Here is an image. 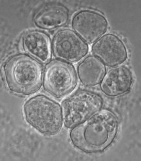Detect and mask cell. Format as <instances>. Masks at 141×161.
I'll return each instance as SVG.
<instances>
[{
	"label": "cell",
	"mask_w": 141,
	"mask_h": 161,
	"mask_svg": "<svg viewBox=\"0 0 141 161\" xmlns=\"http://www.w3.org/2000/svg\"><path fill=\"white\" fill-rule=\"evenodd\" d=\"M119 130V120L113 112L100 110L83 123L72 128V144L85 153L103 152L113 142Z\"/></svg>",
	"instance_id": "cell-1"
},
{
	"label": "cell",
	"mask_w": 141,
	"mask_h": 161,
	"mask_svg": "<svg viewBox=\"0 0 141 161\" xmlns=\"http://www.w3.org/2000/svg\"><path fill=\"white\" fill-rule=\"evenodd\" d=\"M3 71L8 89L21 96L37 92L42 85V64L32 56L19 53L8 59Z\"/></svg>",
	"instance_id": "cell-2"
},
{
	"label": "cell",
	"mask_w": 141,
	"mask_h": 161,
	"mask_svg": "<svg viewBox=\"0 0 141 161\" xmlns=\"http://www.w3.org/2000/svg\"><path fill=\"white\" fill-rule=\"evenodd\" d=\"M23 113L27 121L45 135H54L62 126L61 107L45 95H37L24 103Z\"/></svg>",
	"instance_id": "cell-3"
},
{
	"label": "cell",
	"mask_w": 141,
	"mask_h": 161,
	"mask_svg": "<svg viewBox=\"0 0 141 161\" xmlns=\"http://www.w3.org/2000/svg\"><path fill=\"white\" fill-rule=\"evenodd\" d=\"M102 104L103 101L97 93L87 90L76 92L62 103L63 123L72 128L99 111Z\"/></svg>",
	"instance_id": "cell-4"
},
{
	"label": "cell",
	"mask_w": 141,
	"mask_h": 161,
	"mask_svg": "<svg viewBox=\"0 0 141 161\" xmlns=\"http://www.w3.org/2000/svg\"><path fill=\"white\" fill-rule=\"evenodd\" d=\"M43 79L44 89L58 98L68 94L78 85L73 66L62 60L49 62L46 65Z\"/></svg>",
	"instance_id": "cell-5"
},
{
	"label": "cell",
	"mask_w": 141,
	"mask_h": 161,
	"mask_svg": "<svg viewBox=\"0 0 141 161\" xmlns=\"http://www.w3.org/2000/svg\"><path fill=\"white\" fill-rule=\"evenodd\" d=\"M52 44L54 56L66 62L79 61L89 50L86 42L78 34L68 29L57 31L53 37Z\"/></svg>",
	"instance_id": "cell-6"
},
{
	"label": "cell",
	"mask_w": 141,
	"mask_h": 161,
	"mask_svg": "<svg viewBox=\"0 0 141 161\" xmlns=\"http://www.w3.org/2000/svg\"><path fill=\"white\" fill-rule=\"evenodd\" d=\"M108 21L101 13L90 9L77 12L72 20V26L84 42H95L106 32Z\"/></svg>",
	"instance_id": "cell-7"
},
{
	"label": "cell",
	"mask_w": 141,
	"mask_h": 161,
	"mask_svg": "<svg viewBox=\"0 0 141 161\" xmlns=\"http://www.w3.org/2000/svg\"><path fill=\"white\" fill-rule=\"evenodd\" d=\"M92 52L105 65L115 67L124 63L127 58L126 47L115 34L108 33L101 36L94 43Z\"/></svg>",
	"instance_id": "cell-8"
},
{
	"label": "cell",
	"mask_w": 141,
	"mask_h": 161,
	"mask_svg": "<svg viewBox=\"0 0 141 161\" xmlns=\"http://www.w3.org/2000/svg\"><path fill=\"white\" fill-rule=\"evenodd\" d=\"M100 89L109 97H117L130 91L133 77L125 66H117L110 69L100 82Z\"/></svg>",
	"instance_id": "cell-9"
},
{
	"label": "cell",
	"mask_w": 141,
	"mask_h": 161,
	"mask_svg": "<svg viewBox=\"0 0 141 161\" xmlns=\"http://www.w3.org/2000/svg\"><path fill=\"white\" fill-rule=\"evenodd\" d=\"M22 46L29 56L43 63H48L52 58V44L44 32L32 30L25 32L22 37Z\"/></svg>",
	"instance_id": "cell-10"
},
{
	"label": "cell",
	"mask_w": 141,
	"mask_h": 161,
	"mask_svg": "<svg viewBox=\"0 0 141 161\" xmlns=\"http://www.w3.org/2000/svg\"><path fill=\"white\" fill-rule=\"evenodd\" d=\"M69 20V10L60 3H50L43 7L34 17V23L37 27L52 30L65 25Z\"/></svg>",
	"instance_id": "cell-11"
},
{
	"label": "cell",
	"mask_w": 141,
	"mask_h": 161,
	"mask_svg": "<svg viewBox=\"0 0 141 161\" xmlns=\"http://www.w3.org/2000/svg\"><path fill=\"white\" fill-rule=\"evenodd\" d=\"M106 66L98 58L89 55L78 66V74L82 84L86 86L99 85L106 74Z\"/></svg>",
	"instance_id": "cell-12"
}]
</instances>
